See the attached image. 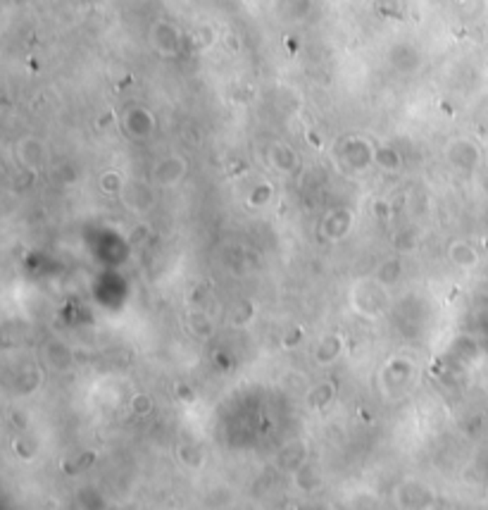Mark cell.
<instances>
[{"instance_id":"cell-1","label":"cell","mask_w":488,"mask_h":510,"mask_svg":"<svg viewBox=\"0 0 488 510\" xmlns=\"http://www.w3.org/2000/svg\"><path fill=\"white\" fill-rule=\"evenodd\" d=\"M186 162H183L179 155H169V158L160 160L157 165L153 167V181H157L160 186H176L179 181L186 176Z\"/></svg>"},{"instance_id":"cell-2","label":"cell","mask_w":488,"mask_h":510,"mask_svg":"<svg viewBox=\"0 0 488 510\" xmlns=\"http://www.w3.org/2000/svg\"><path fill=\"white\" fill-rule=\"evenodd\" d=\"M122 200L129 210L134 212H146L150 205H153V191L148 188L146 181H129L122 191Z\"/></svg>"},{"instance_id":"cell-3","label":"cell","mask_w":488,"mask_h":510,"mask_svg":"<svg viewBox=\"0 0 488 510\" xmlns=\"http://www.w3.org/2000/svg\"><path fill=\"white\" fill-rule=\"evenodd\" d=\"M450 260L458 267H472L474 263H477V255H474V251L470 246H465V244H453L450 246Z\"/></svg>"},{"instance_id":"cell-4","label":"cell","mask_w":488,"mask_h":510,"mask_svg":"<svg viewBox=\"0 0 488 510\" xmlns=\"http://www.w3.org/2000/svg\"><path fill=\"white\" fill-rule=\"evenodd\" d=\"M150 401L146 396H136L134 401H131V410H136V413H141V415H146V413H150Z\"/></svg>"}]
</instances>
